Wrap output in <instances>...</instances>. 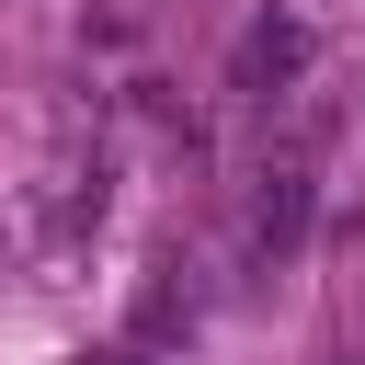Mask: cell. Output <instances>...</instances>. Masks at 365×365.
I'll return each mask as SVG.
<instances>
[{
  "mask_svg": "<svg viewBox=\"0 0 365 365\" xmlns=\"http://www.w3.org/2000/svg\"><path fill=\"white\" fill-rule=\"evenodd\" d=\"M308 68V23H251V46H240V80L262 91V80H297Z\"/></svg>",
  "mask_w": 365,
  "mask_h": 365,
  "instance_id": "2",
  "label": "cell"
},
{
  "mask_svg": "<svg viewBox=\"0 0 365 365\" xmlns=\"http://www.w3.org/2000/svg\"><path fill=\"white\" fill-rule=\"evenodd\" d=\"M297 228H308V171L285 160V171H262V205H251V240H262V251H285Z\"/></svg>",
  "mask_w": 365,
  "mask_h": 365,
  "instance_id": "1",
  "label": "cell"
}]
</instances>
